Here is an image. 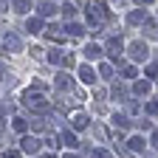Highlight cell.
Wrapping results in <instances>:
<instances>
[{"label": "cell", "instance_id": "obj_1", "mask_svg": "<svg viewBox=\"0 0 158 158\" xmlns=\"http://www.w3.org/2000/svg\"><path fill=\"white\" fill-rule=\"evenodd\" d=\"M37 147H40L37 138H26V141H23V150H26V152H37Z\"/></svg>", "mask_w": 158, "mask_h": 158}, {"label": "cell", "instance_id": "obj_2", "mask_svg": "<svg viewBox=\"0 0 158 158\" xmlns=\"http://www.w3.org/2000/svg\"><path fill=\"white\" fill-rule=\"evenodd\" d=\"M14 130H17V133L26 130V122H23V118H14Z\"/></svg>", "mask_w": 158, "mask_h": 158}, {"label": "cell", "instance_id": "obj_3", "mask_svg": "<svg viewBox=\"0 0 158 158\" xmlns=\"http://www.w3.org/2000/svg\"><path fill=\"white\" fill-rule=\"evenodd\" d=\"M6 158H20V155L17 152H6Z\"/></svg>", "mask_w": 158, "mask_h": 158}, {"label": "cell", "instance_id": "obj_4", "mask_svg": "<svg viewBox=\"0 0 158 158\" xmlns=\"http://www.w3.org/2000/svg\"><path fill=\"white\" fill-rule=\"evenodd\" d=\"M0 73H3V65H0Z\"/></svg>", "mask_w": 158, "mask_h": 158}]
</instances>
